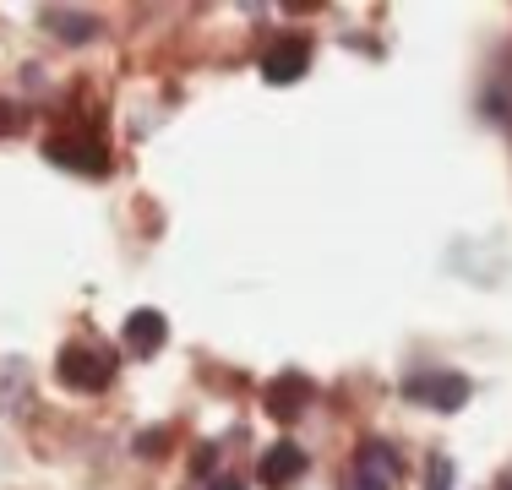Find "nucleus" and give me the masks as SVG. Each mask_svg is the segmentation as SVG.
<instances>
[{
  "label": "nucleus",
  "instance_id": "obj_1",
  "mask_svg": "<svg viewBox=\"0 0 512 490\" xmlns=\"http://www.w3.org/2000/svg\"><path fill=\"white\" fill-rule=\"evenodd\" d=\"M55 376L71 392H104L109 376H115V349L99 343V338H77V343H66V349H60Z\"/></svg>",
  "mask_w": 512,
  "mask_h": 490
},
{
  "label": "nucleus",
  "instance_id": "obj_2",
  "mask_svg": "<svg viewBox=\"0 0 512 490\" xmlns=\"http://www.w3.org/2000/svg\"><path fill=\"white\" fill-rule=\"evenodd\" d=\"M349 490H398V452L387 447L382 436L360 441L355 474H349Z\"/></svg>",
  "mask_w": 512,
  "mask_h": 490
},
{
  "label": "nucleus",
  "instance_id": "obj_3",
  "mask_svg": "<svg viewBox=\"0 0 512 490\" xmlns=\"http://www.w3.org/2000/svg\"><path fill=\"white\" fill-rule=\"evenodd\" d=\"M409 398H414V403H431V409H442V414H458L463 403H469V376H458V371L414 376V382H409Z\"/></svg>",
  "mask_w": 512,
  "mask_h": 490
},
{
  "label": "nucleus",
  "instance_id": "obj_4",
  "mask_svg": "<svg viewBox=\"0 0 512 490\" xmlns=\"http://www.w3.org/2000/svg\"><path fill=\"white\" fill-rule=\"evenodd\" d=\"M262 485L267 490H289L300 480V474H306V452H300V441H273V447L262 452Z\"/></svg>",
  "mask_w": 512,
  "mask_h": 490
},
{
  "label": "nucleus",
  "instance_id": "obj_5",
  "mask_svg": "<svg viewBox=\"0 0 512 490\" xmlns=\"http://www.w3.org/2000/svg\"><path fill=\"white\" fill-rule=\"evenodd\" d=\"M306 398H311V382H306V376H295V371L273 376V382L262 387V409L273 414V420H295Z\"/></svg>",
  "mask_w": 512,
  "mask_h": 490
},
{
  "label": "nucleus",
  "instance_id": "obj_6",
  "mask_svg": "<svg viewBox=\"0 0 512 490\" xmlns=\"http://www.w3.org/2000/svg\"><path fill=\"white\" fill-rule=\"evenodd\" d=\"M306 60H311V55H306V44H300V39H278V44L262 55V77L273 82V88H284V82H295L300 71H306Z\"/></svg>",
  "mask_w": 512,
  "mask_h": 490
},
{
  "label": "nucleus",
  "instance_id": "obj_7",
  "mask_svg": "<svg viewBox=\"0 0 512 490\" xmlns=\"http://www.w3.org/2000/svg\"><path fill=\"white\" fill-rule=\"evenodd\" d=\"M44 153H50L60 169H88V175H104V147H93V142L50 137V142H44Z\"/></svg>",
  "mask_w": 512,
  "mask_h": 490
},
{
  "label": "nucleus",
  "instance_id": "obj_8",
  "mask_svg": "<svg viewBox=\"0 0 512 490\" xmlns=\"http://www.w3.org/2000/svg\"><path fill=\"white\" fill-rule=\"evenodd\" d=\"M164 333H169V322L158 311H131L126 316V343H131V354H142V360L164 349Z\"/></svg>",
  "mask_w": 512,
  "mask_h": 490
},
{
  "label": "nucleus",
  "instance_id": "obj_9",
  "mask_svg": "<svg viewBox=\"0 0 512 490\" xmlns=\"http://www.w3.org/2000/svg\"><path fill=\"white\" fill-rule=\"evenodd\" d=\"M44 28H55L66 44H88L93 33H99V17H88V11H66V6H44L39 11Z\"/></svg>",
  "mask_w": 512,
  "mask_h": 490
},
{
  "label": "nucleus",
  "instance_id": "obj_10",
  "mask_svg": "<svg viewBox=\"0 0 512 490\" xmlns=\"http://www.w3.org/2000/svg\"><path fill=\"white\" fill-rule=\"evenodd\" d=\"M425 490H453V463L431 458V469H425Z\"/></svg>",
  "mask_w": 512,
  "mask_h": 490
},
{
  "label": "nucleus",
  "instance_id": "obj_11",
  "mask_svg": "<svg viewBox=\"0 0 512 490\" xmlns=\"http://www.w3.org/2000/svg\"><path fill=\"white\" fill-rule=\"evenodd\" d=\"M207 490H246V480H235V474H213Z\"/></svg>",
  "mask_w": 512,
  "mask_h": 490
},
{
  "label": "nucleus",
  "instance_id": "obj_12",
  "mask_svg": "<svg viewBox=\"0 0 512 490\" xmlns=\"http://www.w3.org/2000/svg\"><path fill=\"white\" fill-rule=\"evenodd\" d=\"M11 126H17V109H11V104H0V131H11Z\"/></svg>",
  "mask_w": 512,
  "mask_h": 490
}]
</instances>
